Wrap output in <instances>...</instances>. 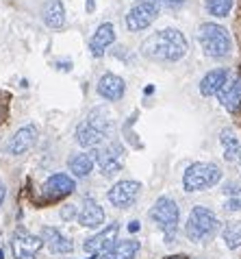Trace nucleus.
I'll list each match as a JSON object with an SVG mask.
<instances>
[{
  "mask_svg": "<svg viewBox=\"0 0 241 259\" xmlns=\"http://www.w3.org/2000/svg\"><path fill=\"white\" fill-rule=\"evenodd\" d=\"M13 253H16V259H35L37 250L44 246L41 237H35L31 233H26L24 229H20L13 235Z\"/></svg>",
  "mask_w": 241,
  "mask_h": 259,
  "instance_id": "f8f14e48",
  "label": "nucleus"
},
{
  "mask_svg": "<svg viewBox=\"0 0 241 259\" xmlns=\"http://www.w3.org/2000/svg\"><path fill=\"white\" fill-rule=\"evenodd\" d=\"M0 259H5V253H3V250H0Z\"/></svg>",
  "mask_w": 241,
  "mask_h": 259,
  "instance_id": "473e14b6",
  "label": "nucleus"
},
{
  "mask_svg": "<svg viewBox=\"0 0 241 259\" xmlns=\"http://www.w3.org/2000/svg\"><path fill=\"white\" fill-rule=\"evenodd\" d=\"M207 9L211 16L226 18L232 9V0H207Z\"/></svg>",
  "mask_w": 241,
  "mask_h": 259,
  "instance_id": "a878e982",
  "label": "nucleus"
},
{
  "mask_svg": "<svg viewBox=\"0 0 241 259\" xmlns=\"http://www.w3.org/2000/svg\"><path fill=\"white\" fill-rule=\"evenodd\" d=\"M154 3H159V5H165V7H178L183 5L185 0H154Z\"/></svg>",
  "mask_w": 241,
  "mask_h": 259,
  "instance_id": "cd10ccee",
  "label": "nucleus"
},
{
  "mask_svg": "<svg viewBox=\"0 0 241 259\" xmlns=\"http://www.w3.org/2000/svg\"><path fill=\"white\" fill-rule=\"evenodd\" d=\"M159 16V7L154 0H139L137 5H133V9L126 16V26L129 31H144L150 26Z\"/></svg>",
  "mask_w": 241,
  "mask_h": 259,
  "instance_id": "6e6552de",
  "label": "nucleus"
},
{
  "mask_svg": "<svg viewBox=\"0 0 241 259\" xmlns=\"http://www.w3.org/2000/svg\"><path fill=\"white\" fill-rule=\"evenodd\" d=\"M94 157H96L98 168L102 170V175L113 177L115 172L122 170L126 153H124V146L119 142H111V144H107V146H102L98 153H94Z\"/></svg>",
  "mask_w": 241,
  "mask_h": 259,
  "instance_id": "0eeeda50",
  "label": "nucleus"
},
{
  "mask_svg": "<svg viewBox=\"0 0 241 259\" xmlns=\"http://www.w3.org/2000/svg\"><path fill=\"white\" fill-rule=\"evenodd\" d=\"M237 159H239V163H241V150H239V157H237Z\"/></svg>",
  "mask_w": 241,
  "mask_h": 259,
  "instance_id": "72a5a7b5",
  "label": "nucleus"
},
{
  "mask_svg": "<svg viewBox=\"0 0 241 259\" xmlns=\"http://www.w3.org/2000/svg\"><path fill=\"white\" fill-rule=\"evenodd\" d=\"M76 215H79V213H76L74 205H63L61 207V218L63 220H72V218H76Z\"/></svg>",
  "mask_w": 241,
  "mask_h": 259,
  "instance_id": "bb28decb",
  "label": "nucleus"
},
{
  "mask_svg": "<svg viewBox=\"0 0 241 259\" xmlns=\"http://www.w3.org/2000/svg\"><path fill=\"white\" fill-rule=\"evenodd\" d=\"M219 181H222V170L215 163H209V161L191 163L185 170V175H183V188L187 192L209 190L213 185H217Z\"/></svg>",
  "mask_w": 241,
  "mask_h": 259,
  "instance_id": "39448f33",
  "label": "nucleus"
},
{
  "mask_svg": "<svg viewBox=\"0 0 241 259\" xmlns=\"http://www.w3.org/2000/svg\"><path fill=\"white\" fill-rule=\"evenodd\" d=\"M76 218H79L81 227H85V229H98V227H102V222H104V211L94 198L85 196L83 207Z\"/></svg>",
  "mask_w": 241,
  "mask_h": 259,
  "instance_id": "4468645a",
  "label": "nucleus"
},
{
  "mask_svg": "<svg viewBox=\"0 0 241 259\" xmlns=\"http://www.w3.org/2000/svg\"><path fill=\"white\" fill-rule=\"evenodd\" d=\"M35 140H37V126L26 124V126H22V128H18V133L9 140V144H7V153H11V155H22V153H26V150L33 148Z\"/></svg>",
  "mask_w": 241,
  "mask_h": 259,
  "instance_id": "ddd939ff",
  "label": "nucleus"
},
{
  "mask_svg": "<svg viewBox=\"0 0 241 259\" xmlns=\"http://www.w3.org/2000/svg\"><path fill=\"white\" fill-rule=\"evenodd\" d=\"M139 192H141V185L137 181H119L109 190V200L111 205L126 209V207H131L139 198Z\"/></svg>",
  "mask_w": 241,
  "mask_h": 259,
  "instance_id": "9d476101",
  "label": "nucleus"
},
{
  "mask_svg": "<svg viewBox=\"0 0 241 259\" xmlns=\"http://www.w3.org/2000/svg\"><path fill=\"white\" fill-rule=\"evenodd\" d=\"M139 253V242L137 240H122L115 242L113 246L102 255V259H135Z\"/></svg>",
  "mask_w": 241,
  "mask_h": 259,
  "instance_id": "412c9836",
  "label": "nucleus"
},
{
  "mask_svg": "<svg viewBox=\"0 0 241 259\" xmlns=\"http://www.w3.org/2000/svg\"><path fill=\"white\" fill-rule=\"evenodd\" d=\"M178 215H180L178 205H176V200H172L169 196H161L150 209V218L157 222L159 229L165 233L167 244L174 240L176 231H178Z\"/></svg>",
  "mask_w": 241,
  "mask_h": 259,
  "instance_id": "423d86ee",
  "label": "nucleus"
},
{
  "mask_svg": "<svg viewBox=\"0 0 241 259\" xmlns=\"http://www.w3.org/2000/svg\"><path fill=\"white\" fill-rule=\"evenodd\" d=\"M41 242L46 244L48 248H50V253H56V255H68L72 253V242L68 240L66 235H63L59 229L54 227H44L41 229Z\"/></svg>",
  "mask_w": 241,
  "mask_h": 259,
  "instance_id": "2eb2a0df",
  "label": "nucleus"
},
{
  "mask_svg": "<svg viewBox=\"0 0 241 259\" xmlns=\"http://www.w3.org/2000/svg\"><path fill=\"white\" fill-rule=\"evenodd\" d=\"M129 231H131V233H137V231H139V222H137V220H133L131 225H129Z\"/></svg>",
  "mask_w": 241,
  "mask_h": 259,
  "instance_id": "c756f323",
  "label": "nucleus"
},
{
  "mask_svg": "<svg viewBox=\"0 0 241 259\" xmlns=\"http://www.w3.org/2000/svg\"><path fill=\"white\" fill-rule=\"evenodd\" d=\"M219 142H222V146H224V159L235 161L239 157V150H241L235 131H232V128H224V131L219 133Z\"/></svg>",
  "mask_w": 241,
  "mask_h": 259,
  "instance_id": "5701e85b",
  "label": "nucleus"
},
{
  "mask_svg": "<svg viewBox=\"0 0 241 259\" xmlns=\"http://www.w3.org/2000/svg\"><path fill=\"white\" fill-rule=\"evenodd\" d=\"M117 233H119V225L117 222H113V225H109L104 231L96 233L94 237H89V240L83 244V248L87 250V253H91V255H104L113 244L117 242Z\"/></svg>",
  "mask_w": 241,
  "mask_h": 259,
  "instance_id": "9b49d317",
  "label": "nucleus"
},
{
  "mask_svg": "<svg viewBox=\"0 0 241 259\" xmlns=\"http://www.w3.org/2000/svg\"><path fill=\"white\" fill-rule=\"evenodd\" d=\"M41 18H44L48 28H54V31L63 28L66 26V9H63V3L61 0H48L44 5V11H41Z\"/></svg>",
  "mask_w": 241,
  "mask_h": 259,
  "instance_id": "6ab92c4d",
  "label": "nucleus"
},
{
  "mask_svg": "<svg viewBox=\"0 0 241 259\" xmlns=\"http://www.w3.org/2000/svg\"><path fill=\"white\" fill-rule=\"evenodd\" d=\"M141 55L154 61H178L187 55V39L176 28H163L141 44Z\"/></svg>",
  "mask_w": 241,
  "mask_h": 259,
  "instance_id": "f257e3e1",
  "label": "nucleus"
},
{
  "mask_svg": "<svg viewBox=\"0 0 241 259\" xmlns=\"http://www.w3.org/2000/svg\"><path fill=\"white\" fill-rule=\"evenodd\" d=\"M85 9H87V13H94V9H96V0H85Z\"/></svg>",
  "mask_w": 241,
  "mask_h": 259,
  "instance_id": "c85d7f7f",
  "label": "nucleus"
},
{
  "mask_svg": "<svg viewBox=\"0 0 241 259\" xmlns=\"http://www.w3.org/2000/svg\"><path fill=\"white\" fill-rule=\"evenodd\" d=\"M124 90H126L124 81L115 74H104L100 81H98V94L107 100H119L124 96Z\"/></svg>",
  "mask_w": 241,
  "mask_h": 259,
  "instance_id": "a211bd4d",
  "label": "nucleus"
},
{
  "mask_svg": "<svg viewBox=\"0 0 241 259\" xmlns=\"http://www.w3.org/2000/svg\"><path fill=\"white\" fill-rule=\"evenodd\" d=\"M222 237L228 248H239L241 246V220L228 222L222 231Z\"/></svg>",
  "mask_w": 241,
  "mask_h": 259,
  "instance_id": "b1692460",
  "label": "nucleus"
},
{
  "mask_svg": "<svg viewBox=\"0 0 241 259\" xmlns=\"http://www.w3.org/2000/svg\"><path fill=\"white\" fill-rule=\"evenodd\" d=\"M5 194H7V192H5V183L0 181V205L5 203Z\"/></svg>",
  "mask_w": 241,
  "mask_h": 259,
  "instance_id": "7c9ffc66",
  "label": "nucleus"
},
{
  "mask_svg": "<svg viewBox=\"0 0 241 259\" xmlns=\"http://www.w3.org/2000/svg\"><path fill=\"white\" fill-rule=\"evenodd\" d=\"M165 259H187L185 255H169V257H165Z\"/></svg>",
  "mask_w": 241,
  "mask_h": 259,
  "instance_id": "2f4dec72",
  "label": "nucleus"
},
{
  "mask_svg": "<svg viewBox=\"0 0 241 259\" xmlns=\"http://www.w3.org/2000/svg\"><path fill=\"white\" fill-rule=\"evenodd\" d=\"M217 229H219L217 215L211 209H207V207L198 205L189 213L187 225H185V233H187V237L191 242L204 244V242H209L211 237L217 233Z\"/></svg>",
  "mask_w": 241,
  "mask_h": 259,
  "instance_id": "20e7f679",
  "label": "nucleus"
},
{
  "mask_svg": "<svg viewBox=\"0 0 241 259\" xmlns=\"http://www.w3.org/2000/svg\"><path fill=\"white\" fill-rule=\"evenodd\" d=\"M113 41H115V28H113V24L104 22L98 26V31L94 33V37H91L89 41V50L94 57H102L104 50H107Z\"/></svg>",
  "mask_w": 241,
  "mask_h": 259,
  "instance_id": "f3484780",
  "label": "nucleus"
},
{
  "mask_svg": "<svg viewBox=\"0 0 241 259\" xmlns=\"http://www.w3.org/2000/svg\"><path fill=\"white\" fill-rule=\"evenodd\" d=\"M226 194V209L228 211H241V185L239 183H228L224 188Z\"/></svg>",
  "mask_w": 241,
  "mask_h": 259,
  "instance_id": "393cba45",
  "label": "nucleus"
},
{
  "mask_svg": "<svg viewBox=\"0 0 241 259\" xmlns=\"http://www.w3.org/2000/svg\"><path fill=\"white\" fill-rule=\"evenodd\" d=\"M94 163H96V157L91 155V153H81V155H74L72 159L68 161L70 165V172H72L74 177H89V172L94 170Z\"/></svg>",
  "mask_w": 241,
  "mask_h": 259,
  "instance_id": "4be33fe9",
  "label": "nucleus"
},
{
  "mask_svg": "<svg viewBox=\"0 0 241 259\" xmlns=\"http://www.w3.org/2000/svg\"><path fill=\"white\" fill-rule=\"evenodd\" d=\"M111 131H113V120L109 111L102 109V107H96L76 128V142L83 148H96L109 138Z\"/></svg>",
  "mask_w": 241,
  "mask_h": 259,
  "instance_id": "f03ea898",
  "label": "nucleus"
},
{
  "mask_svg": "<svg viewBox=\"0 0 241 259\" xmlns=\"http://www.w3.org/2000/svg\"><path fill=\"white\" fill-rule=\"evenodd\" d=\"M217 96H219V103L224 105V109L237 111L241 107V76L226 81L224 88L217 92Z\"/></svg>",
  "mask_w": 241,
  "mask_h": 259,
  "instance_id": "dca6fc26",
  "label": "nucleus"
},
{
  "mask_svg": "<svg viewBox=\"0 0 241 259\" xmlns=\"http://www.w3.org/2000/svg\"><path fill=\"white\" fill-rule=\"evenodd\" d=\"M226 81H228V72H226L224 68L211 70L209 74L200 81V94H202V96H215L217 92L224 88Z\"/></svg>",
  "mask_w": 241,
  "mask_h": 259,
  "instance_id": "aec40b11",
  "label": "nucleus"
},
{
  "mask_svg": "<svg viewBox=\"0 0 241 259\" xmlns=\"http://www.w3.org/2000/svg\"><path fill=\"white\" fill-rule=\"evenodd\" d=\"M76 190V181L66 172H56L52 175L48 181L44 183V188H41V194H44L46 200H59L63 196H68V194H72Z\"/></svg>",
  "mask_w": 241,
  "mask_h": 259,
  "instance_id": "1a4fd4ad",
  "label": "nucleus"
},
{
  "mask_svg": "<svg viewBox=\"0 0 241 259\" xmlns=\"http://www.w3.org/2000/svg\"><path fill=\"white\" fill-rule=\"evenodd\" d=\"M198 41L204 50V55L213 57V59H222L228 57L232 50V39L230 33L224 26L213 24V22H204L198 28Z\"/></svg>",
  "mask_w": 241,
  "mask_h": 259,
  "instance_id": "7ed1b4c3",
  "label": "nucleus"
}]
</instances>
